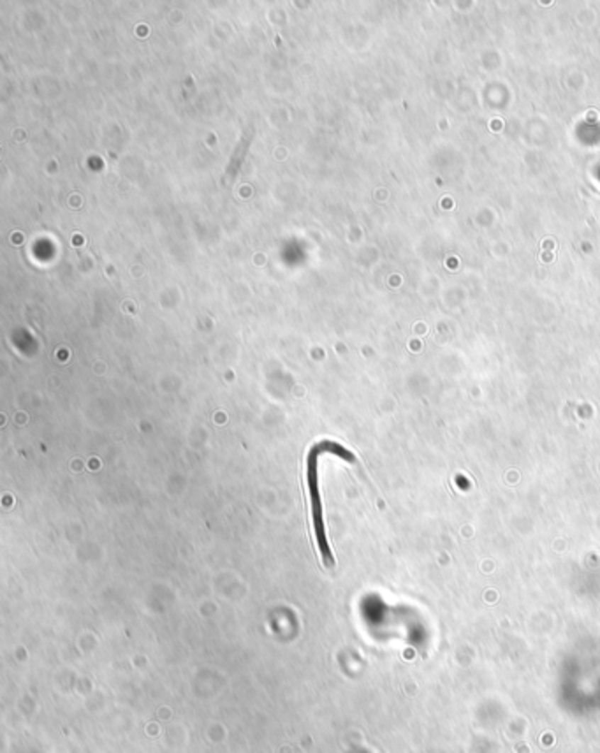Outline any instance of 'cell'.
Instances as JSON below:
<instances>
[{
  "label": "cell",
  "mask_w": 600,
  "mask_h": 753,
  "mask_svg": "<svg viewBox=\"0 0 600 753\" xmlns=\"http://www.w3.org/2000/svg\"><path fill=\"white\" fill-rule=\"evenodd\" d=\"M319 449L321 447H313L312 451L309 452V458H306V484H309V491H310V507H312L313 530H316V539H317V544H319L323 564L326 567H333V554H331V550H329L328 537H326L323 503H321V495H319V479H317V456H319Z\"/></svg>",
  "instance_id": "6da1fadb"
}]
</instances>
